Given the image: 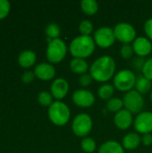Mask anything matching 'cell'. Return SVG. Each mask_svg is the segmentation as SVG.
<instances>
[{"instance_id":"6da1fadb","label":"cell","mask_w":152,"mask_h":153,"mask_svg":"<svg viewBox=\"0 0 152 153\" xmlns=\"http://www.w3.org/2000/svg\"><path fill=\"white\" fill-rule=\"evenodd\" d=\"M116 65L115 59L108 55L98 57L90 66V74L93 80L99 82H107L114 78Z\"/></svg>"},{"instance_id":"7a4b0ae2","label":"cell","mask_w":152,"mask_h":153,"mask_svg":"<svg viewBox=\"0 0 152 153\" xmlns=\"http://www.w3.org/2000/svg\"><path fill=\"white\" fill-rule=\"evenodd\" d=\"M96 43L93 37L79 35L70 42L68 50L73 57L85 59L94 53Z\"/></svg>"},{"instance_id":"3957f363","label":"cell","mask_w":152,"mask_h":153,"mask_svg":"<svg viewBox=\"0 0 152 153\" xmlns=\"http://www.w3.org/2000/svg\"><path fill=\"white\" fill-rule=\"evenodd\" d=\"M49 120L56 126H63L66 125L71 117V111L69 107L63 101L56 100L48 108Z\"/></svg>"},{"instance_id":"277c9868","label":"cell","mask_w":152,"mask_h":153,"mask_svg":"<svg viewBox=\"0 0 152 153\" xmlns=\"http://www.w3.org/2000/svg\"><path fill=\"white\" fill-rule=\"evenodd\" d=\"M136 79L137 77L133 71L129 69H122L115 74L113 78V85L115 89L120 91L128 92L135 87Z\"/></svg>"},{"instance_id":"5b68a950","label":"cell","mask_w":152,"mask_h":153,"mask_svg":"<svg viewBox=\"0 0 152 153\" xmlns=\"http://www.w3.org/2000/svg\"><path fill=\"white\" fill-rule=\"evenodd\" d=\"M67 46L60 38L49 41L47 48V58L52 64L60 63L67 54Z\"/></svg>"},{"instance_id":"8992f818","label":"cell","mask_w":152,"mask_h":153,"mask_svg":"<svg viewBox=\"0 0 152 153\" xmlns=\"http://www.w3.org/2000/svg\"><path fill=\"white\" fill-rule=\"evenodd\" d=\"M93 126L91 117L87 113H80L76 115L72 123L73 133L82 138H85L89 135Z\"/></svg>"},{"instance_id":"52a82bcc","label":"cell","mask_w":152,"mask_h":153,"mask_svg":"<svg viewBox=\"0 0 152 153\" xmlns=\"http://www.w3.org/2000/svg\"><path fill=\"white\" fill-rule=\"evenodd\" d=\"M124 107L132 114H139L142 112L144 106V100L141 93L135 90L125 92L123 98Z\"/></svg>"},{"instance_id":"ba28073f","label":"cell","mask_w":152,"mask_h":153,"mask_svg":"<svg viewBox=\"0 0 152 153\" xmlns=\"http://www.w3.org/2000/svg\"><path fill=\"white\" fill-rule=\"evenodd\" d=\"M113 29L116 39L123 44H130L136 39V30L129 22H118Z\"/></svg>"},{"instance_id":"9c48e42d","label":"cell","mask_w":152,"mask_h":153,"mask_svg":"<svg viewBox=\"0 0 152 153\" xmlns=\"http://www.w3.org/2000/svg\"><path fill=\"white\" fill-rule=\"evenodd\" d=\"M93 39L97 46L107 48L111 47L116 40L114 29L108 26H102L97 29L94 32Z\"/></svg>"},{"instance_id":"30bf717a","label":"cell","mask_w":152,"mask_h":153,"mask_svg":"<svg viewBox=\"0 0 152 153\" xmlns=\"http://www.w3.org/2000/svg\"><path fill=\"white\" fill-rule=\"evenodd\" d=\"M133 127L138 134H151L152 132V112L142 111L139 113L134 121Z\"/></svg>"},{"instance_id":"8fae6325","label":"cell","mask_w":152,"mask_h":153,"mask_svg":"<svg viewBox=\"0 0 152 153\" xmlns=\"http://www.w3.org/2000/svg\"><path fill=\"white\" fill-rule=\"evenodd\" d=\"M73 103L80 108H90L95 103V95L92 91L88 89H78L76 90L72 96Z\"/></svg>"},{"instance_id":"7c38bea8","label":"cell","mask_w":152,"mask_h":153,"mask_svg":"<svg viewBox=\"0 0 152 153\" xmlns=\"http://www.w3.org/2000/svg\"><path fill=\"white\" fill-rule=\"evenodd\" d=\"M132 46L137 56H141V57L147 56L152 51L151 40L144 36L136 37Z\"/></svg>"},{"instance_id":"4fadbf2b","label":"cell","mask_w":152,"mask_h":153,"mask_svg":"<svg viewBox=\"0 0 152 153\" xmlns=\"http://www.w3.org/2000/svg\"><path fill=\"white\" fill-rule=\"evenodd\" d=\"M133 114L125 108L116 113L114 117V123L120 130H127L133 124Z\"/></svg>"},{"instance_id":"5bb4252c","label":"cell","mask_w":152,"mask_h":153,"mask_svg":"<svg viewBox=\"0 0 152 153\" xmlns=\"http://www.w3.org/2000/svg\"><path fill=\"white\" fill-rule=\"evenodd\" d=\"M50 91L52 96L55 99L62 100L67 95L69 91V83L65 79L62 77L55 79L51 84Z\"/></svg>"},{"instance_id":"9a60e30c","label":"cell","mask_w":152,"mask_h":153,"mask_svg":"<svg viewBox=\"0 0 152 153\" xmlns=\"http://www.w3.org/2000/svg\"><path fill=\"white\" fill-rule=\"evenodd\" d=\"M34 74L42 81H48L55 77L56 69L54 65L49 63H40L36 65Z\"/></svg>"},{"instance_id":"2e32d148","label":"cell","mask_w":152,"mask_h":153,"mask_svg":"<svg viewBox=\"0 0 152 153\" xmlns=\"http://www.w3.org/2000/svg\"><path fill=\"white\" fill-rule=\"evenodd\" d=\"M142 143V137L138 133H129L122 140V145L125 150H135Z\"/></svg>"},{"instance_id":"e0dca14e","label":"cell","mask_w":152,"mask_h":153,"mask_svg":"<svg viewBox=\"0 0 152 153\" xmlns=\"http://www.w3.org/2000/svg\"><path fill=\"white\" fill-rule=\"evenodd\" d=\"M98 153H125L122 143L116 141H107L99 148Z\"/></svg>"},{"instance_id":"ac0fdd59","label":"cell","mask_w":152,"mask_h":153,"mask_svg":"<svg viewBox=\"0 0 152 153\" xmlns=\"http://www.w3.org/2000/svg\"><path fill=\"white\" fill-rule=\"evenodd\" d=\"M69 65H70V69L72 70V72L77 74H81V75L83 74H86L88 69H90L88 62L83 58L73 57V59H71Z\"/></svg>"},{"instance_id":"d6986e66","label":"cell","mask_w":152,"mask_h":153,"mask_svg":"<svg viewBox=\"0 0 152 153\" xmlns=\"http://www.w3.org/2000/svg\"><path fill=\"white\" fill-rule=\"evenodd\" d=\"M36 59H37V56H36V54L33 51H31V50H24L19 55L18 62H19L21 66L28 68V67L32 66L35 64Z\"/></svg>"},{"instance_id":"ffe728a7","label":"cell","mask_w":152,"mask_h":153,"mask_svg":"<svg viewBox=\"0 0 152 153\" xmlns=\"http://www.w3.org/2000/svg\"><path fill=\"white\" fill-rule=\"evenodd\" d=\"M134 88H135V91H137L142 95L149 93L150 91H151L152 82L148 78H146L144 75H139L137 76Z\"/></svg>"},{"instance_id":"44dd1931","label":"cell","mask_w":152,"mask_h":153,"mask_svg":"<svg viewBox=\"0 0 152 153\" xmlns=\"http://www.w3.org/2000/svg\"><path fill=\"white\" fill-rule=\"evenodd\" d=\"M82 12L88 15H94L99 11V4L96 0H82L81 2Z\"/></svg>"},{"instance_id":"7402d4cb","label":"cell","mask_w":152,"mask_h":153,"mask_svg":"<svg viewBox=\"0 0 152 153\" xmlns=\"http://www.w3.org/2000/svg\"><path fill=\"white\" fill-rule=\"evenodd\" d=\"M115 91V87L112 84L109 83H104L103 85H101L99 90H98V95L100 99L105 100H108L109 99L112 98L113 94Z\"/></svg>"},{"instance_id":"603a6c76","label":"cell","mask_w":152,"mask_h":153,"mask_svg":"<svg viewBox=\"0 0 152 153\" xmlns=\"http://www.w3.org/2000/svg\"><path fill=\"white\" fill-rule=\"evenodd\" d=\"M106 107L108 110H109L110 112L117 113L118 111L123 109L124 102H123V100L118 97H112L111 99L107 100Z\"/></svg>"},{"instance_id":"cb8c5ba5","label":"cell","mask_w":152,"mask_h":153,"mask_svg":"<svg viewBox=\"0 0 152 153\" xmlns=\"http://www.w3.org/2000/svg\"><path fill=\"white\" fill-rule=\"evenodd\" d=\"M81 148L84 152L92 153L96 151L97 143L93 138L87 136L85 138H82L81 142Z\"/></svg>"},{"instance_id":"d4e9b609","label":"cell","mask_w":152,"mask_h":153,"mask_svg":"<svg viewBox=\"0 0 152 153\" xmlns=\"http://www.w3.org/2000/svg\"><path fill=\"white\" fill-rule=\"evenodd\" d=\"M45 32H46L47 36L48 37V39H50V40H52V39L59 38V36L61 34V29L58 24H56L55 22H51V23L47 24V26L46 27Z\"/></svg>"},{"instance_id":"484cf974","label":"cell","mask_w":152,"mask_h":153,"mask_svg":"<svg viewBox=\"0 0 152 153\" xmlns=\"http://www.w3.org/2000/svg\"><path fill=\"white\" fill-rule=\"evenodd\" d=\"M94 26L93 23L90 20H82L79 24V31L81 32V35L85 36H90V34L93 32Z\"/></svg>"},{"instance_id":"4316f807","label":"cell","mask_w":152,"mask_h":153,"mask_svg":"<svg viewBox=\"0 0 152 153\" xmlns=\"http://www.w3.org/2000/svg\"><path fill=\"white\" fill-rule=\"evenodd\" d=\"M38 100H39L40 105H42L44 107H48V108L54 102L53 101V96L48 91H41V92H39V94L38 96Z\"/></svg>"},{"instance_id":"83f0119b","label":"cell","mask_w":152,"mask_h":153,"mask_svg":"<svg viewBox=\"0 0 152 153\" xmlns=\"http://www.w3.org/2000/svg\"><path fill=\"white\" fill-rule=\"evenodd\" d=\"M134 51L133 46L130 44H123L120 48V55L125 59H129L133 56Z\"/></svg>"},{"instance_id":"f1b7e54d","label":"cell","mask_w":152,"mask_h":153,"mask_svg":"<svg viewBox=\"0 0 152 153\" xmlns=\"http://www.w3.org/2000/svg\"><path fill=\"white\" fill-rule=\"evenodd\" d=\"M142 72V75H144L146 78H148L152 82V57L145 61Z\"/></svg>"},{"instance_id":"f546056e","label":"cell","mask_w":152,"mask_h":153,"mask_svg":"<svg viewBox=\"0 0 152 153\" xmlns=\"http://www.w3.org/2000/svg\"><path fill=\"white\" fill-rule=\"evenodd\" d=\"M92 81H93V78H92V76L90 75V74L89 73H86V74H82L81 76H80V78H79V83H80V85L82 86V87H83L84 89L86 88V87H88L89 85H90L91 84V82H92Z\"/></svg>"},{"instance_id":"4dcf8cb0","label":"cell","mask_w":152,"mask_h":153,"mask_svg":"<svg viewBox=\"0 0 152 153\" xmlns=\"http://www.w3.org/2000/svg\"><path fill=\"white\" fill-rule=\"evenodd\" d=\"M10 11V2L8 0H0V19L4 18Z\"/></svg>"},{"instance_id":"1f68e13d","label":"cell","mask_w":152,"mask_h":153,"mask_svg":"<svg viewBox=\"0 0 152 153\" xmlns=\"http://www.w3.org/2000/svg\"><path fill=\"white\" fill-rule=\"evenodd\" d=\"M144 31L149 39L152 41V18L148 19L144 23Z\"/></svg>"},{"instance_id":"d6a6232c","label":"cell","mask_w":152,"mask_h":153,"mask_svg":"<svg viewBox=\"0 0 152 153\" xmlns=\"http://www.w3.org/2000/svg\"><path fill=\"white\" fill-rule=\"evenodd\" d=\"M146 60H143L142 57L141 56H136L135 58H133L132 64H133V66L137 69V70H142V67L144 65V63H145Z\"/></svg>"},{"instance_id":"836d02e7","label":"cell","mask_w":152,"mask_h":153,"mask_svg":"<svg viewBox=\"0 0 152 153\" xmlns=\"http://www.w3.org/2000/svg\"><path fill=\"white\" fill-rule=\"evenodd\" d=\"M142 144L144 146H151L152 144V134H142Z\"/></svg>"},{"instance_id":"e575fe53","label":"cell","mask_w":152,"mask_h":153,"mask_svg":"<svg viewBox=\"0 0 152 153\" xmlns=\"http://www.w3.org/2000/svg\"><path fill=\"white\" fill-rule=\"evenodd\" d=\"M34 75H35L34 73H32L31 71H27V72H25V73L22 74V81H23L24 82L28 83V82H30L33 81Z\"/></svg>"},{"instance_id":"d590c367","label":"cell","mask_w":152,"mask_h":153,"mask_svg":"<svg viewBox=\"0 0 152 153\" xmlns=\"http://www.w3.org/2000/svg\"><path fill=\"white\" fill-rule=\"evenodd\" d=\"M150 98H151V102H152V90H151V95H150Z\"/></svg>"}]
</instances>
